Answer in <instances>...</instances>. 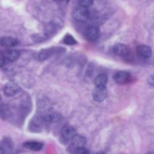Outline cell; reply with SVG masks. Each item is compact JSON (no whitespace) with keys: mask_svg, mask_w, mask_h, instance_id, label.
Masks as SVG:
<instances>
[{"mask_svg":"<svg viewBox=\"0 0 154 154\" xmlns=\"http://www.w3.org/2000/svg\"><path fill=\"white\" fill-rule=\"evenodd\" d=\"M85 36L86 39L91 42L97 41L100 36L99 28L95 26H89L85 31Z\"/></svg>","mask_w":154,"mask_h":154,"instance_id":"8","label":"cell"},{"mask_svg":"<svg viewBox=\"0 0 154 154\" xmlns=\"http://www.w3.org/2000/svg\"><path fill=\"white\" fill-rule=\"evenodd\" d=\"M136 52L137 56L141 60H146L149 59L152 55V51L149 46L141 45L137 47Z\"/></svg>","mask_w":154,"mask_h":154,"instance_id":"10","label":"cell"},{"mask_svg":"<svg viewBox=\"0 0 154 154\" xmlns=\"http://www.w3.org/2000/svg\"><path fill=\"white\" fill-rule=\"evenodd\" d=\"M24 147L33 151H39L43 146V143L35 141H28L23 143Z\"/></svg>","mask_w":154,"mask_h":154,"instance_id":"13","label":"cell"},{"mask_svg":"<svg viewBox=\"0 0 154 154\" xmlns=\"http://www.w3.org/2000/svg\"><path fill=\"white\" fill-rule=\"evenodd\" d=\"M113 79L118 84L125 85L129 83L131 79L129 73L125 71H119L114 73Z\"/></svg>","mask_w":154,"mask_h":154,"instance_id":"6","label":"cell"},{"mask_svg":"<svg viewBox=\"0 0 154 154\" xmlns=\"http://www.w3.org/2000/svg\"><path fill=\"white\" fill-rule=\"evenodd\" d=\"M86 143L87 140L84 136L76 134L70 141L69 149L72 152L75 153L77 150L85 147Z\"/></svg>","mask_w":154,"mask_h":154,"instance_id":"3","label":"cell"},{"mask_svg":"<svg viewBox=\"0 0 154 154\" xmlns=\"http://www.w3.org/2000/svg\"><path fill=\"white\" fill-rule=\"evenodd\" d=\"M20 57V52L15 49L4 50L1 53V67L16 61Z\"/></svg>","mask_w":154,"mask_h":154,"instance_id":"1","label":"cell"},{"mask_svg":"<svg viewBox=\"0 0 154 154\" xmlns=\"http://www.w3.org/2000/svg\"><path fill=\"white\" fill-rule=\"evenodd\" d=\"M93 1L94 0H78V3L79 6L87 8L93 4Z\"/></svg>","mask_w":154,"mask_h":154,"instance_id":"16","label":"cell"},{"mask_svg":"<svg viewBox=\"0 0 154 154\" xmlns=\"http://www.w3.org/2000/svg\"><path fill=\"white\" fill-rule=\"evenodd\" d=\"M107 82V75L104 73H100L97 75L94 79V84L96 87H105Z\"/></svg>","mask_w":154,"mask_h":154,"instance_id":"14","label":"cell"},{"mask_svg":"<svg viewBox=\"0 0 154 154\" xmlns=\"http://www.w3.org/2000/svg\"><path fill=\"white\" fill-rule=\"evenodd\" d=\"M60 49L58 48H49L47 49H44L41 50L38 54H37V58L38 60L43 61L45 60L49 57H51L52 55L55 54L57 52V51Z\"/></svg>","mask_w":154,"mask_h":154,"instance_id":"11","label":"cell"},{"mask_svg":"<svg viewBox=\"0 0 154 154\" xmlns=\"http://www.w3.org/2000/svg\"><path fill=\"white\" fill-rule=\"evenodd\" d=\"M92 96L95 101L102 102L107 96L106 87H96L93 90Z\"/></svg>","mask_w":154,"mask_h":154,"instance_id":"9","label":"cell"},{"mask_svg":"<svg viewBox=\"0 0 154 154\" xmlns=\"http://www.w3.org/2000/svg\"><path fill=\"white\" fill-rule=\"evenodd\" d=\"M113 52L117 56L126 58L129 56L131 51L129 48L123 43H117L112 48Z\"/></svg>","mask_w":154,"mask_h":154,"instance_id":"7","label":"cell"},{"mask_svg":"<svg viewBox=\"0 0 154 154\" xmlns=\"http://www.w3.org/2000/svg\"><path fill=\"white\" fill-rule=\"evenodd\" d=\"M54 1H62V0H54Z\"/></svg>","mask_w":154,"mask_h":154,"instance_id":"18","label":"cell"},{"mask_svg":"<svg viewBox=\"0 0 154 154\" xmlns=\"http://www.w3.org/2000/svg\"><path fill=\"white\" fill-rule=\"evenodd\" d=\"M76 135L75 129L70 126H64L60 133V140L63 144L70 142L72 138Z\"/></svg>","mask_w":154,"mask_h":154,"instance_id":"2","label":"cell"},{"mask_svg":"<svg viewBox=\"0 0 154 154\" xmlns=\"http://www.w3.org/2000/svg\"><path fill=\"white\" fill-rule=\"evenodd\" d=\"M148 82L152 85L154 87V75H151L148 78Z\"/></svg>","mask_w":154,"mask_h":154,"instance_id":"17","label":"cell"},{"mask_svg":"<svg viewBox=\"0 0 154 154\" xmlns=\"http://www.w3.org/2000/svg\"><path fill=\"white\" fill-rule=\"evenodd\" d=\"M63 42L65 45H69V46L75 45L77 44V41L75 39V38L72 35H71L70 34H66L64 36Z\"/></svg>","mask_w":154,"mask_h":154,"instance_id":"15","label":"cell"},{"mask_svg":"<svg viewBox=\"0 0 154 154\" xmlns=\"http://www.w3.org/2000/svg\"><path fill=\"white\" fill-rule=\"evenodd\" d=\"M73 17L78 22H85L89 17V11L86 7L79 6L73 10Z\"/></svg>","mask_w":154,"mask_h":154,"instance_id":"5","label":"cell"},{"mask_svg":"<svg viewBox=\"0 0 154 154\" xmlns=\"http://www.w3.org/2000/svg\"><path fill=\"white\" fill-rule=\"evenodd\" d=\"M20 90V86L14 81H10L5 84L4 87L3 91L5 95L11 97L17 94Z\"/></svg>","mask_w":154,"mask_h":154,"instance_id":"4","label":"cell"},{"mask_svg":"<svg viewBox=\"0 0 154 154\" xmlns=\"http://www.w3.org/2000/svg\"><path fill=\"white\" fill-rule=\"evenodd\" d=\"M19 43V41L17 38L9 37V36H5L3 37L1 39V45L2 46L4 47H14L16 46Z\"/></svg>","mask_w":154,"mask_h":154,"instance_id":"12","label":"cell"}]
</instances>
